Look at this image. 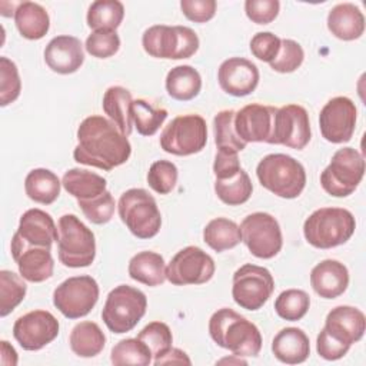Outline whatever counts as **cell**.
Segmentation results:
<instances>
[{"instance_id":"cell-1","label":"cell","mask_w":366,"mask_h":366,"mask_svg":"<svg viewBox=\"0 0 366 366\" xmlns=\"http://www.w3.org/2000/svg\"><path fill=\"white\" fill-rule=\"evenodd\" d=\"M77 146L73 157L77 163L112 170L126 163L132 154V146L120 129L103 116L86 117L77 129Z\"/></svg>"},{"instance_id":"cell-2","label":"cell","mask_w":366,"mask_h":366,"mask_svg":"<svg viewBox=\"0 0 366 366\" xmlns=\"http://www.w3.org/2000/svg\"><path fill=\"white\" fill-rule=\"evenodd\" d=\"M209 333L214 343L237 357H256L262 349L257 326L233 309L222 307L209 320Z\"/></svg>"},{"instance_id":"cell-3","label":"cell","mask_w":366,"mask_h":366,"mask_svg":"<svg viewBox=\"0 0 366 366\" xmlns=\"http://www.w3.org/2000/svg\"><path fill=\"white\" fill-rule=\"evenodd\" d=\"M355 216L343 207H320L303 224V234L316 249H332L346 243L355 233Z\"/></svg>"},{"instance_id":"cell-4","label":"cell","mask_w":366,"mask_h":366,"mask_svg":"<svg viewBox=\"0 0 366 366\" xmlns=\"http://www.w3.org/2000/svg\"><path fill=\"white\" fill-rule=\"evenodd\" d=\"M256 176L264 189L283 199L297 197L306 186L303 164L283 153L264 156L256 167Z\"/></svg>"},{"instance_id":"cell-5","label":"cell","mask_w":366,"mask_h":366,"mask_svg":"<svg viewBox=\"0 0 366 366\" xmlns=\"http://www.w3.org/2000/svg\"><path fill=\"white\" fill-rule=\"evenodd\" d=\"M59 260L67 267H87L96 257L93 232L76 216L63 214L57 224Z\"/></svg>"},{"instance_id":"cell-6","label":"cell","mask_w":366,"mask_h":366,"mask_svg":"<svg viewBox=\"0 0 366 366\" xmlns=\"http://www.w3.org/2000/svg\"><path fill=\"white\" fill-rule=\"evenodd\" d=\"M147 309L146 295L129 285H119L109 292L102 310V319L107 329L122 335L133 330Z\"/></svg>"},{"instance_id":"cell-7","label":"cell","mask_w":366,"mask_h":366,"mask_svg":"<svg viewBox=\"0 0 366 366\" xmlns=\"http://www.w3.org/2000/svg\"><path fill=\"white\" fill-rule=\"evenodd\" d=\"M117 212L122 222L139 239H152L160 230V210L154 197L144 189L126 190L117 202Z\"/></svg>"},{"instance_id":"cell-8","label":"cell","mask_w":366,"mask_h":366,"mask_svg":"<svg viewBox=\"0 0 366 366\" xmlns=\"http://www.w3.org/2000/svg\"><path fill=\"white\" fill-rule=\"evenodd\" d=\"M142 44L152 57L179 60L189 59L199 50V37L186 26L156 24L144 30Z\"/></svg>"},{"instance_id":"cell-9","label":"cell","mask_w":366,"mask_h":366,"mask_svg":"<svg viewBox=\"0 0 366 366\" xmlns=\"http://www.w3.org/2000/svg\"><path fill=\"white\" fill-rule=\"evenodd\" d=\"M365 174V159L353 147H342L332 156L329 166L320 173V184L333 197L352 194Z\"/></svg>"},{"instance_id":"cell-10","label":"cell","mask_w":366,"mask_h":366,"mask_svg":"<svg viewBox=\"0 0 366 366\" xmlns=\"http://www.w3.org/2000/svg\"><path fill=\"white\" fill-rule=\"evenodd\" d=\"M207 143L206 120L199 114L174 117L160 134V147L174 156H190L204 149Z\"/></svg>"},{"instance_id":"cell-11","label":"cell","mask_w":366,"mask_h":366,"mask_svg":"<svg viewBox=\"0 0 366 366\" xmlns=\"http://www.w3.org/2000/svg\"><path fill=\"white\" fill-rule=\"evenodd\" d=\"M273 290L274 279L263 266L246 263L233 274L232 296L242 309L259 310L269 300Z\"/></svg>"},{"instance_id":"cell-12","label":"cell","mask_w":366,"mask_h":366,"mask_svg":"<svg viewBox=\"0 0 366 366\" xmlns=\"http://www.w3.org/2000/svg\"><path fill=\"white\" fill-rule=\"evenodd\" d=\"M239 227L242 242L253 256L272 259L282 250V230L279 222L272 214L264 212L247 214Z\"/></svg>"},{"instance_id":"cell-13","label":"cell","mask_w":366,"mask_h":366,"mask_svg":"<svg viewBox=\"0 0 366 366\" xmlns=\"http://www.w3.org/2000/svg\"><path fill=\"white\" fill-rule=\"evenodd\" d=\"M99 285L89 276H73L53 292V305L67 319H80L92 312L99 300Z\"/></svg>"},{"instance_id":"cell-14","label":"cell","mask_w":366,"mask_h":366,"mask_svg":"<svg viewBox=\"0 0 366 366\" xmlns=\"http://www.w3.org/2000/svg\"><path fill=\"white\" fill-rule=\"evenodd\" d=\"M216 270L210 254L197 246L179 250L166 267V279L174 286L203 285L209 282Z\"/></svg>"},{"instance_id":"cell-15","label":"cell","mask_w":366,"mask_h":366,"mask_svg":"<svg viewBox=\"0 0 366 366\" xmlns=\"http://www.w3.org/2000/svg\"><path fill=\"white\" fill-rule=\"evenodd\" d=\"M310 122L307 110L299 104L279 107L273 116L272 134L267 143L283 144L290 149L302 150L310 142Z\"/></svg>"},{"instance_id":"cell-16","label":"cell","mask_w":366,"mask_h":366,"mask_svg":"<svg viewBox=\"0 0 366 366\" xmlns=\"http://www.w3.org/2000/svg\"><path fill=\"white\" fill-rule=\"evenodd\" d=\"M59 320L47 310H31L13 325V336L24 350H40L59 335Z\"/></svg>"},{"instance_id":"cell-17","label":"cell","mask_w":366,"mask_h":366,"mask_svg":"<svg viewBox=\"0 0 366 366\" xmlns=\"http://www.w3.org/2000/svg\"><path fill=\"white\" fill-rule=\"evenodd\" d=\"M356 117V106L349 97H333L320 110V133L330 143H346L355 133Z\"/></svg>"},{"instance_id":"cell-18","label":"cell","mask_w":366,"mask_h":366,"mask_svg":"<svg viewBox=\"0 0 366 366\" xmlns=\"http://www.w3.org/2000/svg\"><path fill=\"white\" fill-rule=\"evenodd\" d=\"M11 256L21 277L31 283H41L53 276L54 260L49 247L30 246L17 233L11 237Z\"/></svg>"},{"instance_id":"cell-19","label":"cell","mask_w":366,"mask_h":366,"mask_svg":"<svg viewBox=\"0 0 366 366\" xmlns=\"http://www.w3.org/2000/svg\"><path fill=\"white\" fill-rule=\"evenodd\" d=\"M259 77L257 66L243 57H230L224 60L217 70L220 89L236 97L253 93L259 84Z\"/></svg>"},{"instance_id":"cell-20","label":"cell","mask_w":366,"mask_h":366,"mask_svg":"<svg viewBox=\"0 0 366 366\" xmlns=\"http://www.w3.org/2000/svg\"><path fill=\"white\" fill-rule=\"evenodd\" d=\"M277 107L252 103L242 107L234 114V129L237 136L247 144L269 142L273 126V116Z\"/></svg>"},{"instance_id":"cell-21","label":"cell","mask_w":366,"mask_h":366,"mask_svg":"<svg viewBox=\"0 0 366 366\" xmlns=\"http://www.w3.org/2000/svg\"><path fill=\"white\" fill-rule=\"evenodd\" d=\"M44 61L50 70L59 74L77 71L84 61L81 41L69 34L53 37L44 49Z\"/></svg>"},{"instance_id":"cell-22","label":"cell","mask_w":366,"mask_h":366,"mask_svg":"<svg viewBox=\"0 0 366 366\" xmlns=\"http://www.w3.org/2000/svg\"><path fill=\"white\" fill-rule=\"evenodd\" d=\"M325 329L333 337L352 346L363 337L366 330V317L357 307L336 306L327 313Z\"/></svg>"},{"instance_id":"cell-23","label":"cell","mask_w":366,"mask_h":366,"mask_svg":"<svg viewBox=\"0 0 366 366\" xmlns=\"http://www.w3.org/2000/svg\"><path fill=\"white\" fill-rule=\"evenodd\" d=\"M19 237L30 244L40 247H51L59 239V230L53 217L41 209H29L20 217L17 232Z\"/></svg>"},{"instance_id":"cell-24","label":"cell","mask_w":366,"mask_h":366,"mask_svg":"<svg viewBox=\"0 0 366 366\" xmlns=\"http://www.w3.org/2000/svg\"><path fill=\"white\" fill-rule=\"evenodd\" d=\"M310 285L320 297L336 299L349 286L347 267L339 260H322L310 272Z\"/></svg>"},{"instance_id":"cell-25","label":"cell","mask_w":366,"mask_h":366,"mask_svg":"<svg viewBox=\"0 0 366 366\" xmlns=\"http://www.w3.org/2000/svg\"><path fill=\"white\" fill-rule=\"evenodd\" d=\"M274 357L286 365L303 363L310 355L307 335L299 327H285L272 340Z\"/></svg>"},{"instance_id":"cell-26","label":"cell","mask_w":366,"mask_h":366,"mask_svg":"<svg viewBox=\"0 0 366 366\" xmlns=\"http://www.w3.org/2000/svg\"><path fill=\"white\" fill-rule=\"evenodd\" d=\"M327 29L340 40H356L365 31V16L353 3L336 4L327 14Z\"/></svg>"},{"instance_id":"cell-27","label":"cell","mask_w":366,"mask_h":366,"mask_svg":"<svg viewBox=\"0 0 366 366\" xmlns=\"http://www.w3.org/2000/svg\"><path fill=\"white\" fill-rule=\"evenodd\" d=\"M14 23L24 39L39 40L47 34L50 17L46 9L39 3L23 1L19 3L14 10Z\"/></svg>"},{"instance_id":"cell-28","label":"cell","mask_w":366,"mask_h":366,"mask_svg":"<svg viewBox=\"0 0 366 366\" xmlns=\"http://www.w3.org/2000/svg\"><path fill=\"white\" fill-rule=\"evenodd\" d=\"M129 276L146 286H159L166 280L164 259L150 250L136 253L129 262Z\"/></svg>"},{"instance_id":"cell-29","label":"cell","mask_w":366,"mask_h":366,"mask_svg":"<svg viewBox=\"0 0 366 366\" xmlns=\"http://www.w3.org/2000/svg\"><path fill=\"white\" fill-rule=\"evenodd\" d=\"M132 103V93L122 86H112L104 92L102 107L124 136H129L133 130Z\"/></svg>"},{"instance_id":"cell-30","label":"cell","mask_w":366,"mask_h":366,"mask_svg":"<svg viewBox=\"0 0 366 366\" xmlns=\"http://www.w3.org/2000/svg\"><path fill=\"white\" fill-rule=\"evenodd\" d=\"M61 184L77 200H87L104 193L107 180L86 169H70L63 174Z\"/></svg>"},{"instance_id":"cell-31","label":"cell","mask_w":366,"mask_h":366,"mask_svg":"<svg viewBox=\"0 0 366 366\" xmlns=\"http://www.w3.org/2000/svg\"><path fill=\"white\" fill-rule=\"evenodd\" d=\"M200 73L189 64L176 66L166 76V92L174 100H192L200 93Z\"/></svg>"},{"instance_id":"cell-32","label":"cell","mask_w":366,"mask_h":366,"mask_svg":"<svg viewBox=\"0 0 366 366\" xmlns=\"http://www.w3.org/2000/svg\"><path fill=\"white\" fill-rule=\"evenodd\" d=\"M69 343L74 355L80 357H94L104 349L106 336L97 323L84 320L71 329Z\"/></svg>"},{"instance_id":"cell-33","label":"cell","mask_w":366,"mask_h":366,"mask_svg":"<svg viewBox=\"0 0 366 366\" xmlns=\"http://www.w3.org/2000/svg\"><path fill=\"white\" fill-rule=\"evenodd\" d=\"M61 182L49 169H33L24 179V190L29 199L40 204H51L60 194Z\"/></svg>"},{"instance_id":"cell-34","label":"cell","mask_w":366,"mask_h":366,"mask_svg":"<svg viewBox=\"0 0 366 366\" xmlns=\"http://www.w3.org/2000/svg\"><path fill=\"white\" fill-rule=\"evenodd\" d=\"M203 240L217 253L233 249L242 242L240 227L226 217L212 219L203 229Z\"/></svg>"},{"instance_id":"cell-35","label":"cell","mask_w":366,"mask_h":366,"mask_svg":"<svg viewBox=\"0 0 366 366\" xmlns=\"http://www.w3.org/2000/svg\"><path fill=\"white\" fill-rule=\"evenodd\" d=\"M124 17V7L117 0L93 1L87 10V26L94 30H113L120 26Z\"/></svg>"},{"instance_id":"cell-36","label":"cell","mask_w":366,"mask_h":366,"mask_svg":"<svg viewBox=\"0 0 366 366\" xmlns=\"http://www.w3.org/2000/svg\"><path fill=\"white\" fill-rule=\"evenodd\" d=\"M214 192L224 204L239 206L250 199L253 186L249 174L240 169L234 176L229 179H216Z\"/></svg>"},{"instance_id":"cell-37","label":"cell","mask_w":366,"mask_h":366,"mask_svg":"<svg viewBox=\"0 0 366 366\" xmlns=\"http://www.w3.org/2000/svg\"><path fill=\"white\" fill-rule=\"evenodd\" d=\"M132 122L139 134L153 136L167 119V110L162 107H153L143 99L133 100L132 103Z\"/></svg>"},{"instance_id":"cell-38","label":"cell","mask_w":366,"mask_h":366,"mask_svg":"<svg viewBox=\"0 0 366 366\" xmlns=\"http://www.w3.org/2000/svg\"><path fill=\"white\" fill-rule=\"evenodd\" d=\"M27 285L21 274L11 270H0V316L6 317L26 297Z\"/></svg>"},{"instance_id":"cell-39","label":"cell","mask_w":366,"mask_h":366,"mask_svg":"<svg viewBox=\"0 0 366 366\" xmlns=\"http://www.w3.org/2000/svg\"><path fill=\"white\" fill-rule=\"evenodd\" d=\"M234 114V110H222L213 119L214 143L219 150L239 153L246 147V143L236 133Z\"/></svg>"},{"instance_id":"cell-40","label":"cell","mask_w":366,"mask_h":366,"mask_svg":"<svg viewBox=\"0 0 366 366\" xmlns=\"http://www.w3.org/2000/svg\"><path fill=\"white\" fill-rule=\"evenodd\" d=\"M152 352L149 347L137 337L123 339L116 343L110 353V360L113 365H140L147 366L152 362Z\"/></svg>"},{"instance_id":"cell-41","label":"cell","mask_w":366,"mask_h":366,"mask_svg":"<svg viewBox=\"0 0 366 366\" xmlns=\"http://www.w3.org/2000/svg\"><path fill=\"white\" fill-rule=\"evenodd\" d=\"M310 297L305 290L300 289H287L283 290L274 300V310L279 317L297 322L309 310Z\"/></svg>"},{"instance_id":"cell-42","label":"cell","mask_w":366,"mask_h":366,"mask_svg":"<svg viewBox=\"0 0 366 366\" xmlns=\"http://www.w3.org/2000/svg\"><path fill=\"white\" fill-rule=\"evenodd\" d=\"M137 339H140L152 352V356L154 359L163 356L166 352L172 349L173 343V335L170 327L163 322H152L146 325L137 335Z\"/></svg>"},{"instance_id":"cell-43","label":"cell","mask_w":366,"mask_h":366,"mask_svg":"<svg viewBox=\"0 0 366 366\" xmlns=\"http://www.w3.org/2000/svg\"><path fill=\"white\" fill-rule=\"evenodd\" d=\"M21 92V80L14 61L6 56L0 57V106H7L17 100Z\"/></svg>"},{"instance_id":"cell-44","label":"cell","mask_w":366,"mask_h":366,"mask_svg":"<svg viewBox=\"0 0 366 366\" xmlns=\"http://www.w3.org/2000/svg\"><path fill=\"white\" fill-rule=\"evenodd\" d=\"M177 167L169 160H156L147 172L149 186L159 194L170 193L177 183Z\"/></svg>"},{"instance_id":"cell-45","label":"cell","mask_w":366,"mask_h":366,"mask_svg":"<svg viewBox=\"0 0 366 366\" xmlns=\"http://www.w3.org/2000/svg\"><path fill=\"white\" fill-rule=\"evenodd\" d=\"M83 214L94 224H104L112 220L116 209L114 199L109 190L87 200H77Z\"/></svg>"},{"instance_id":"cell-46","label":"cell","mask_w":366,"mask_h":366,"mask_svg":"<svg viewBox=\"0 0 366 366\" xmlns=\"http://www.w3.org/2000/svg\"><path fill=\"white\" fill-rule=\"evenodd\" d=\"M305 51L302 46L292 39H282L277 56L269 63L277 73H292L303 63Z\"/></svg>"},{"instance_id":"cell-47","label":"cell","mask_w":366,"mask_h":366,"mask_svg":"<svg viewBox=\"0 0 366 366\" xmlns=\"http://www.w3.org/2000/svg\"><path fill=\"white\" fill-rule=\"evenodd\" d=\"M86 51L97 59H107L120 49V37L113 30H94L86 39Z\"/></svg>"},{"instance_id":"cell-48","label":"cell","mask_w":366,"mask_h":366,"mask_svg":"<svg viewBox=\"0 0 366 366\" xmlns=\"http://www.w3.org/2000/svg\"><path fill=\"white\" fill-rule=\"evenodd\" d=\"M280 41L282 39L270 31H259L250 40V51L256 59L270 63L279 53Z\"/></svg>"},{"instance_id":"cell-49","label":"cell","mask_w":366,"mask_h":366,"mask_svg":"<svg viewBox=\"0 0 366 366\" xmlns=\"http://www.w3.org/2000/svg\"><path fill=\"white\" fill-rule=\"evenodd\" d=\"M280 3L277 0H246V16L256 24H269L279 14Z\"/></svg>"},{"instance_id":"cell-50","label":"cell","mask_w":366,"mask_h":366,"mask_svg":"<svg viewBox=\"0 0 366 366\" xmlns=\"http://www.w3.org/2000/svg\"><path fill=\"white\" fill-rule=\"evenodd\" d=\"M350 346L333 337L325 327L320 330L316 339L317 355L326 360H337L349 352Z\"/></svg>"},{"instance_id":"cell-51","label":"cell","mask_w":366,"mask_h":366,"mask_svg":"<svg viewBox=\"0 0 366 366\" xmlns=\"http://www.w3.org/2000/svg\"><path fill=\"white\" fill-rule=\"evenodd\" d=\"M180 9L186 19L194 23H206L214 17V0H182Z\"/></svg>"},{"instance_id":"cell-52","label":"cell","mask_w":366,"mask_h":366,"mask_svg":"<svg viewBox=\"0 0 366 366\" xmlns=\"http://www.w3.org/2000/svg\"><path fill=\"white\" fill-rule=\"evenodd\" d=\"M242 169L240 160L236 152H229V150H217L214 156V163H213V173L216 179H229L234 176L239 170Z\"/></svg>"},{"instance_id":"cell-53","label":"cell","mask_w":366,"mask_h":366,"mask_svg":"<svg viewBox=\"0 0 366 366\" xmlns=\"http://www.w3.org/2000/svg\"><path fill=\"white\" fill-rule=\"evenodd\" d=\"M170 363H186V365H190L192 360L187 357V355L180 350V349H176V347H172L169 352H166L163 356L154 359V365L159 366V365H170Z\"/></svg>"},{"instance_id":"cell-54","label":"cell","mask_w":366,"mask_h":366,"mask_svg":"<svg viewBox=\"0 0 366 366\" xmlns=\"http://www.w3.org/2000/svg\"><path fill=\"white\" fill-rule=\"evenodd\" d=\"M1 363L3 365H17V353L13 346L9 345L7 340H1Z\"/></svg>"}]
</instances>
